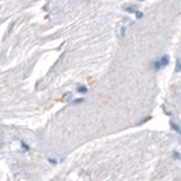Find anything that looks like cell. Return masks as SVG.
Masks as SVG:
<instances>
[{
	"instance_id": "cell-4",
	"label": "cell",
	"mask_w": 181,
	"mask_h": 181,
	"mask_svg": "<svg viewBox=\"0 0 181 181\" xmlns=\"http://www.w3.org/2000/svg\"><path fill=\"white\" fill-rule=\"evenodd\" d=\"M21 146H23V149L24 150H29V146L25 143V142H21Z\"/></svg>"
},
{
	"instance_id": "cell-9",
	"label": "cell",
	"mask_w": 181,
	"mask_h": 181,
	"mask_svg": "<svg viewBox=\"0 0 181 181\" xmlns=\"http://www.w3.org/2000/svg\"><path fill=\"white\" fill-rule=\"evenodd\" d=\"M180 134H181V133H180Z\"/></svg>"
},
{
	"instance_id": "cell-6",
	"label": "cell",
	"mask_w": 181,
	"mask_h": 181,
	"mask_svg": "<svg viewBox=\"0 0 181 181\" xmlns=\"http://www.w3.org/2000/svg\"><path fill=\"white\" fill-rule=\"evenodd\" d=\"M174 158H176V159H180L181 158L180 153H178V152H174Z\"/></svg>"
},
{
	"instance_id": "cell-3",
	"label": "cell",
	"mask_w": 181,
	"mask_h": 181,
	"mask_svg": "<svg viewBox=\"0 0 181 181\" xmlns=\"http://www.w3.org/2000/svg\"><path fill=\"white\" fill-rule=\"evenodd\" d=\"M176 72H180L181 71V61H177V63H176Z\"/></svg>"
},
{
	"instance_id": "cell-8",
	"label": "cell",
	"mask_w": 181,
	"mask_h": 181,
	"mask_svg": "<svg viewBox=\"0 0 181 181\" xmlns=\"http://www.w3.org/2000/svg\"><path fill=\"white\" fill-rule=\"evenodd\" d=\"M141 1H143V0H141Z\"/></svg>"
},
{
	"instance_id": "cell-5",
	"label": "cell",
	"mask_w": 181,
	"mask_h": 181,
	"mask_svg": "<svg viewBox=\"0 0 181 181\" xmlns=\"http://www.w3.org/2000/svg\"><path fill=\"white\" fill-rule=\"evenodd\" d=\"M135 16H137V18H141L143 14H142V13H139V11H135Z\"/></svg>"
},
{
	"instance_id": "cell-7",
	"label": "cell",
	"mask_w": 181,
	"mask_h": 181,
	"mask_svg": "<svg viewBox=\"0 0 181 181\" xmlns=\"http://www.w3.org/2000/svg\"><path fill=\"white\" fill-rule=\"evenodd\" d=\"M81 102H82V99H75L72 103H81Z\"/></svg>"
},
{
	"instance_id": "cell-1",
	"label": "cell",
	"mask_w": 181,
	"mask_h": 181,
	"mask_svg": "<svg viewBox=\"0 0 181 181\" xmlns=\"http://www.w3.org/2000/svg\"><path fill=\"white\" fill-rule=\"evenodd\" d=\"M170 63V57L166 55L163 56V57H160L159 60H155L153 63H152V67H153V70H160V68H163V67H166L167 64Z\"/></svg>"
},
{
	"instance_id": "cell-2",
	"label": "cell",
	"mask_w": 181,
	"mask_h": 181,
	"mask_svg": "<svg viewBox=\"0 0 181 181\" xmlns=\"http://www.w3.org/2000/svg\"><path fill=\"white\" fill-rule=\"evenodd\" d=\"M77 91H78V94H87V92H88V88L84 87V85H79V87L77 88Z\"/></svg>"
}]
</instances>
